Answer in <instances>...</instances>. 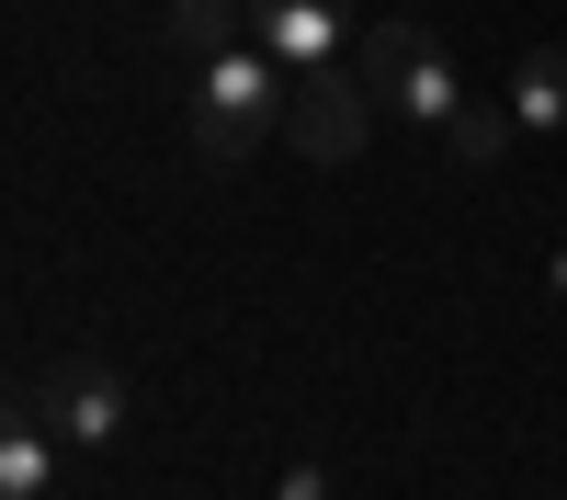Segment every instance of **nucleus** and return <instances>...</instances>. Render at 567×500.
Returning <instances> with one entry per match:
<instances>
[{"mask_svg": "<svg viewBox=\"0 0 567 500\" xmlns=\"http://www.w3.org/2000/svg\"><path fill=\"white\" fill-rule=\"evenodd\" d=\"M45 478H58V421H45V398L23 387L12 432H0V500H45Z\"/></svg>", "mask_w": 567, "mask_h": 500, "instance_id": "nucleus-6", "label": "nucleus"}, {"mask_svg": "<svg viewBox=\"0 0 567 500\" xmlns=\"http://www.w3.org/2000/svg\"><path fill=\"white\" fill-rule=\"evenodd\" d=\"M34 398H45V421H58V443H69V455H103V443L125 432V376H114L103 353L45 364V376H34Z\"/></svg>", "mask_w": 567, "mask_h": 500, "instance_id": "nucleus-4", "label": "nucleus"}, {"mask_svg": "<svg viewBox=\"0 0 567 500\" xmlns=\"http://www.w3.org/2000/svg\"><path fill=\"white\" fill-rule=\"evenodd\" d=\"M511 125H523V114H511V103H465V114L443 125V149H454L465 171H488V160L511 149Z\"/></svg>", "mask_w": 567, "mask_h": 500, "instance_id": "nucleus-9", "label": "nucleus"}, {"mask_svg": "<svg viewBox=\"0 0 567 500\" xmlns=\"http://www.w3.org/2000/svg\"><path fill=\"white\" fill-rule=\"evenodd\" d=\"M341 23H352V0H250V45H272L284 69H329Z\"/></svg>", "mask_w": 567, "mask_h": 500, "instance_id": "nucleus-5", "label": "nucleus"}, {"mask_svg": "<svg viewBox=\"0 0 567 500\" xmlns=\"http://www.w3.org/2000/svg\"><path fill=\"white\" fill-rule=\"evenodd\" d=\"M511 114L523 125H567V45H523V69H511Z\"/></svg>", "mask_w": 567, "mask_h": 500, "instance_id": "nucleus-8", "label": "nucleus"}, {"mask_svg": "<svg viewBox=\"0 0 567 500\" xmlns=\"http://www.w3.org/2000/svg\"><path fill=\"white\" fill-rule=\"evenodd\" d=\"M272 500H329V478H318V467H284V478H272Z\"/></svg>", "mask_w": 567, "mask_h": 500, "instance_id": "nucleus-10", "label": "nucleus"}, {"mask_svg": "<svg viewBox=\"0 0 567 500\" xmlns=\"http://www.w3.org/2000/svg\"><path fill=\"white\" fill-rule=\"evenodd\" d=\"M374 114H386V103H374V80H363V69H341V58L284 80V136H296L318 171H341L363 136H374Z\"/></svg>", "mask_w": 567, "mask_h": 500, "instance_id": "nucleus-3", "label": "nucleus"}, {"mask_svg": "<svg viewBox=\"0 0 567 500\" xmlns=\"http://www.w3.org/2000/svg\"><path fill=\"white\" fill-rule=\"evenodd\" d=\"M159 34L182 58H227V45H250V0H159Z\"/></svg>", "mask_w": 567, "mask_h": 500, "instance_id": "nucleus-7", "label": "nucleus"}, {"mask_svg": "<svg viewBox=\"0 0 567 500\" xmlns=\"http://www.w3.org/2000/svg\"><path fill=\"white\" fill-rule=\"evenodd\" d=\"M284 69L272 45H227V58H205V103H194V149L227 171V160H250L261 136L284 125Z\"/></svg>", "mask_w": 567, "mask_h": 500, "instance_id": "nucleus-1", "label": "nucleus"}, {"mask_svg": "<svg viewBox=\"0 0 567 500\" xmlns=\"http://www.w3.org/2000/svg\"><path fill=\"white\" fill-rule=\"evenodd\" d=\"M363 80H374V103H386V114H420L432 136L465 114V80H454V58H443L420 23H374V34H363Z\"/></svg>", "mask_w": 567, "mask_h": 500, "instance_id": "nucleus-2", "label": "nucleus"}]
</instances>
